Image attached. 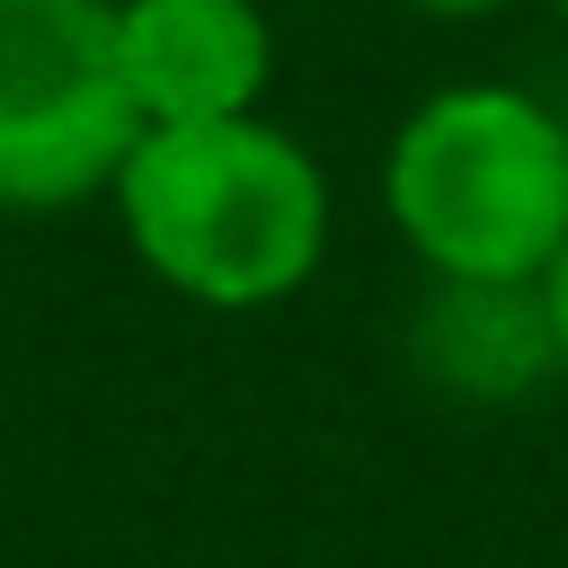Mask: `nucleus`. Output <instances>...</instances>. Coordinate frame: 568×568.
<instances>
[{"label":"nucleus","mask_w":568,"mask_h":568,"mask_svg":"<svg viewBox=\"0 0 568 568\" xmlns=\"http://www.w3.org/2000/svg\"><path fill=\"white\" fill-rule=\"evenodd\" d=\"M106 195L133 257L204 311H266L328 257V178L266 115L142 124Z\"/></svg>","instance_id":"obj_1"},{"label":"nucleus","mask_w":568,"mask_h":568,"mask_svg":"<svg viewBox=\"0 0 568 568\" xmlns=\"http://www.w3.org/2000/svg\"><path fill=\"white\" fill-rule=\"evenodd\" d=\"M382 213L426 275H550V257L568 248L559 106L506 80L426 89L382 151Z\"/></svg>","instance_id":"obj_2"},{"label":"nucleus","mask_w":568,"mask_h":568,"mask_svg":"<svg viewBox=\"0 0 568 568\" xmlns=\"http://www.w3.org/2000/svg\"><path fill=\"white\" fill-rule=\"evenodd\" d=\"M133 133L115 0H0V213L106 195Z\"/></svg>","instance_id":"obj_3"},{"label":"nucleus","mask_w":568,"mask_h":568,"mask_svg":"<svg viewBox=\"0 0 568 568\" xmlns=\"http://www.w3.org/2000/svg\"><path fill=\"white\" fill-rule=\"evenodd\" d=\"M115 62L142 124L257 115L275 89V27L257 0H115Z\"/></svg>","instance_id":"obj_4"},{"label":"nucleus","mask_w":568,"mask_h":568,"mask_svg":"<svg viewBox=\"0 0 568 568\" xmlns=\"http://www.w3.org/2000/svg\"><path fill=\"white\" fill-rule=\"evenodd\" d=\"M426 382H444L453 399H532L559 373V328H550V293L541 275L524 284H488V275H435V302L408 328Z\"/></svg>","instance_id":"obj_5"},{"label":"nucleus","mask_w":568,"mask_h":568,"mask_svg":"<svg viewBox=\"0 0 568 568\" xmlns=\"http://www.w3.org/2000/svg\"><path fill=\"white\" fill-rule=\"evenodd\" d=\"M541 293H550V328H559V373H568V248L550 257V275H541Z\"/></svg>","instance_id":"obj_6"},{"label":"nucleus","mask_w":568,"mask_h":568,"mask_svg":"<svg viewBox=\"0 0 568 568\" xmlns=\"http://www.w3.org/2000/svg\"><path fill=\"white\" fill-rule=\"evenodd\" d=\"M408 9H426V18H479V9H506V0H408Z\"/></svg>","instance_id":"obj_7"},{"label":"nucleus","mask_w":568,"mask_h":568,"mask_svg":"<svg viewBox=\"0 0 568 568\" xmlns=\"http://www.w3.org/2000/svg\"><path fill=\"white\" fill-rule=\"evenodd\" d=\"M559 142H568V98H559Z\"/></svg>","instance_id":"obj_8"},{"label":"nucleus","mask_w":568,"mask_h":568,"mask_svg":"<svg viewBox=\"0 0 568 568\" xmlns=\"http://www.w3.org/2000/svg\"><path fill=\"white\" fill-rule=\"evenodd\" d=\"M559 18H568V0H559Z\"/></svg>","instance_id":"obj_9"}]
</instances>
